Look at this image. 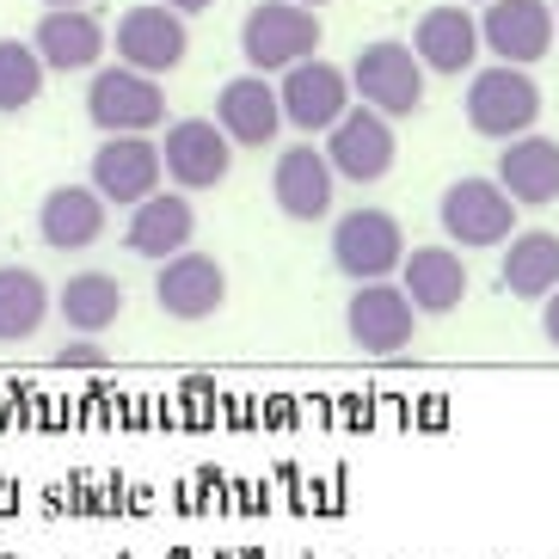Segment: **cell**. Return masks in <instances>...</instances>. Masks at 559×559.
<instances>
[{
  "label": "cell",
  "mask_w": 559,
  "mask_h": 559,
  "mask_svg": "<svg viewBox=\"0 0 559 559\" xmlns=\"http://www.w3.org/2000/svg\"><path fill=\"white\" fill-rule=\"evenodd\" d=\"M326 160L345 185H381L400 160L394 117L369 111V105H350V111L326 130Z\"/></svg>",
  "instance_id": "obj_10"
},
{
  "label": "cell",
  "mask_w": 559,
  "mask_h": 559,
  "mask_svg": "<svg viewBox=\"0 0 559 559\" xmlns=\"http://www.w3.org/2000/svg\"><path fill=\"white\" fill-rule=\"evenodd\" d=\"M56 313L68 320V332L81 338H99L123 320V283L111 271H74V277L56 289Z\"/></svg>",
  "instance_id": "obj_24"
},
{
  "label": "cell",
  "mask_w": 559,
  "mask_h": 559,
  "mask_svg": "<svg viewBox=\"0 0 559 559\" xmlns=\"http://www.w3.org/2000/svg\"><path fill=\"white\" fill-rule=\"evenodd\" d=\"M86 123L99 135H154L166 123V86L142 68H93L86 81Z\"/></svg>",
  "instance_id": "obj_1"
},
{
  "label": "cell",
  "mask_w": 559,
  "mask_h": 559,
  "mask_svg": "<svg viewBox=\"0 0 559 559\" xmlns=\"http://www.w3.org/2000/svg\"><path fill=\"white\" fill-rule=\"evenodd\" d=\"M105 222H111V203L93 185H56L37 203V240L50 252H93L105 240Z\"/></svg>",
  "instance_id": "obj_18"
},
{
  "label": "cell",
  "mask_w": 559,
  "mask_h": 559,
  "mask_svg": "<svg viewBox=\"0 0 559 559\" xmlns=\"http://www.w3.org/2000/svg\"><path fill=\"white\" fill-rule=\"evenodd\" d=\"M160 166L173 191L198 198L234 173V142L222 135L215 117H173V123H160Z\"/></svg>",
  "instance_id": "obj_6"
},
{
  "label": "cell",
  "mask_w": 559,
  "mask_h": 559,
  "mask_svg": "<svg viewBox=\"0 0 559 559\" xmlns=\"http://www.w3.org/2000/svg\"><path fill=\"white\" fill-rule=\"evenodd\" d=\"M498 185L510 191L516 210H547L559 203V142L542 130H523L498 142Z\"/></svg>",
  "instance_id": "obj_19"
},
{
  "label": "cell",
  "mask_w": 559,
  "mask_h": 559,
  "mask_svg": "<svg viewBox=\"0 0 559 559\" xmlns=\"http://www.w3.org/2000/svg\"><path fill=\"white\" fill-rule=\"evenodd\" d=\"M461 111H467L474 135H486V142H510V135H523V130L542 123V86H535L528 68H510V62L474 68Z\"/></svg>",
  "instance_id": "obj_3"
},
{
  "label": "cell",
  "mask_w": 559,
  "mask_h": 559,
  "mask_svg": "<svg viewBox=\"0 0 559 559\" xmlns=\"http://www.w3.org/2000/svg\"><path fill=\"white\" fill-rule=\"evenodd\" d=\"M345 74H350V99L381 111V117H412L425 105V81H430L406 37H376V44H362Z\"/></svg>",
  "instance_id": "obj_2"
},
{
  "label": "cell",
  "mask_w": 559,
  "mask_h": 559,
  "mask_svg": "<svg viewBox=\"0 0 559 559\" xmlns=\"http://www.w3.org/2000/svg\"><path fill=\"white\" fill-rule=\"evenodd\" d=\"M86 185L111 210H135L142 198H154L166 185L160 142L154 135H105L99 148H93V160H86Z\"/></svg>",
  "instance_id": "obj_9"
},
{
  "label": "cell",
  "mask_w": 559,
  "mask_h": 559,
  "mask_svg": "<svg viewBox=\"0 0 559 559\" xmlns=\"http://www.w3.org/2000/svg\"><path fill=\"white\" fill-rule=\"evenodd\" d=\"M345 326H350V345L362 357H400L418 338V308L406 301V289L394 277H376V283H357L350 289Z\"/></svg>",
  "instance_id": "obj_12"
},
{
  "label": "cell",
  "mask_w": 559,
  "mask_h": 559,
  "mask_svg": "<svg viewBox=\"0 0 559 559\" xmlns=\"http://www.w3.org/2000/svg\"><path fill=\"white\" fill-rule=\"evenodd\" d=\"M37 7H86V0H37Z\"/></svg>",
  "instance_id": "obj_30"
},
{
  "label": "cell",
  "mask_w": 559,
  "mask_h": 559,
  "mask_svg": "<svg viewBox=\"0 0 559 559\" xmlns=\"http://www.w3.org/2000/svg\"><path fill=\"white\" fill-rule=\"evenodd\" d=\"M44 81H50V68L32 50V37H0V117L32 111Z\"/></svg>",
  "instance_id": "obj_26"
},
{
  "label": "cell",
  "mask_w": 559,
  "mask_h": 559,
  "mask_svg": "<svg viewBox=\"0 0 559 559\" xmlns=\"http://www.w3.org/2000/svg\"><path fill=\"white\" fill-rule=\"evenodd\" d=\"M215 123L228 135L234 148H271L283 135V105H277V86L264 74H234L222 93H215Z\"/></svg>",
  "instance_id": "obj_21"
},
{
  "label": "cell",
  "mask_w": 559,
  "mask_h": 559,
  "mask_svg": "<svg viewBox=\"0 0 559 559\" xmlns=\"http://www.w3.org/2000/svg\"><path fill=\"white\" fill-rule=\"evenodd\" d=\"M301 7H313V13H320V7H332V0H301Z\"/></svg>",
  "instance_id": "obj_31"
},
{
  "label": "cell",
  "mask_w": 559,
  "mask_h": 559,
  "mask_svg": "<svg viewBox=\"0 0 559 559\" xmlns=\"http://www.w3.org/2000/svg\"><path fill=\"white\" fill-rule=\"evenodd\" d=\"M277 105H283V130L326 135L350 111V74L338 62H326V56H301L296 68H283Z\"/></svg>",
  "instance_id": "obj_7"
},
{
  "label": "cell",
  "mask_w": 559,
  "mask_h": 559,
  "mask_svg": "<svg viewBox=\"0 0 559 559\" xmlns=\"http://www.w3.org/2000/svg\"><path fill=\"white\" fill-rule=\"evenodd\" d=\"M222 301H228V271H222V259H210V252H198V247L160 259V271H154V308H160L166 320L198 326V320H215V313H222Z\"/></svg>",
  "instance_id": "obj_13"
},
{
  "label": "cell",
  "mask_w": 559,
  "mask_h": 559,
  "mask_svg": "<svg viewBox=\"0 0 559 559\" xmlns=\"http://www.w3.org/2000/svg\"><path fill=\"white\" fill-rule=\"evenodd\" d=\"M479 50L510 68H535L554 50V7L547 0H486L479 7Z\"/></svg>",
  "instance_id": "obj_14"
},
{
  "label": "cell",
  "mask_w": 559,
  "mask_h": 559,
  "mask_svg": "<svg viewBox=\"0 0 559 559\" xmlns=\"http://www.w3.org/2000/svg\"><path fill=\"white\" fill-rule=\"evenodd\" d=\"M542 332H547V345L559 350V289H547V296H542Z\"/></svg>",
  "instance_id": "obj_28"
},
{
  "label": "cell",
  "mask_w": 559,
  "mask_h": 559,
  "mask_svg": "<svg viewBox=\"0 0 559 559\" xmlns=\"http://www.w3.org/2000/svg\"><path fill=\"white\" fill-rule=\"evenodd\" d=\"M240 56L252 74H283L301 56H320V13L301 0H259L240 25Z\"/></svg>",
  "instance_id": "obj_4"
},
{
  "label": "cell",
  "mask_w": 559,
  "mask_h": 559,
  "mask_svg": "<svg viewBox=\"0 0 559 559\" xmlns=\"http://www.w3.org/2000/svg\"><path fill=\"white\" fill-rule=\"evenodd\" d=\"M56 296L50 283L37 277V271H25V264H0V345H25V338H37L44 332V320H50Z\"/></svg>",
  "instance_id": "obj_25"
},
{
  "label": "cell",
  "mask_w": 559,
  "mask_h": 559,
  "mask_svg": "<svg viewBox=\"0 0 559 559\" xmlns=\"http://www.w3.org/2000/svg\"><path fill=\"white\" fill-rule=\"evenodd\" d=\"M437 222H443L449 247L461 252H486V247H504L510 234H516V203L498 179H455L437 198Z\"/></svg>",
  "instance_id": "obj_5"
},
{
  "label": "cell",
  "mask_w": 559,
  "mask_h": 559,
  "mask_svg": "<svg viewBox=\"0 0 559 559\" xmlns=\"http://www.w3.org/2000/svg\"><path fill=\"white\" fill-rule=\"evenodd\" d=\"M105 362H111V357H105V345H93V338H81V332L56 350V369H105Z\"/></svg>",
  "instance_id": "obj_27"
},
{
  "label": "cell",
  "mask_w": 559,
  "mask_h": 559,
  "mask_svg": "<svg viewBox=\"0 0 559 559\" xmlns=\"http://www.w3.org/2000/svg\"><path fill=\"white\" fill-rule=\"evenodd\" d=\"M111 50L123 68H142V74H173V68L191 56V19L148 0V7H130V13L111 25Z\"/></svg>",
  "instance_id": "obj_11"
},
{
  "label": "cell",
  "mask_w": 559,
  "mask_h": 559,
  "mask_svg": "<svg viewBox=\"0 0 559 559\" xmlns=\"http://www.w3.org/2000/svg\"><path fill=\"white\" fill-rule=\"evenodd\" d=\"M461 7H486V0H461Z\"/></svg>",
  "instance_id": "obj_33"
},
{
  "label": "cell",
  "mask_w": 559,
  "mask_h": 559,
  "mask_svg": "<svg viewBox=\"0 0 559 559\" xmlns=\"http://www.w3.org/2000/svg\"><path fill=\"white\" fill-rule=\"evenodd\" d=\"M498 283L516 301H542L547 289H559V234H547V228L510 234L504 259H498Z\"/></svg>",
  "instance_id": "obj_23"
},
{
  "label": "cell",
  "mask_w": 559,
  "mask_h": 559,
  "mask_svg": "<svg viewBox=\"0 0 559 559\" xmlns=\"http://www.w3.org/2000/svg\"><path fill=\"white\" fill-rule=\"evenodd\" d=\"M554 37H559V0H554Z\"/></svg>",
  "instance_id": "obj_32"
},
{
  "label": "cell",
  "mask_w": 559,
  "mask_h": 559,
  "mask_svg": "<svg viewBox=\"0 0 559 559\" xmlns=\"http://www.w3.org/2000/svg\"><path fill=\"white\" fill-rule=\"evenodd\" d=\"M332 198H338V173H332L326 148H313L308 135L289 142L271 166V203H277L289 222H326Z\"/></svg>",
  "instance_id": "obj_15"
},
{
  "label": "cell",
  "mask_w": 559,
  "mask_h": 559,
  "mask_svg": "<svg viewBox=\"0 0 559 559\" xmlns=\"http://www.w3.org/2000/svg\"><path fill=\"white\" fill-rule=\"evenodd\" d=\"M198 240V210H191V198L185 191H154V198H142L130 210V222H123V247L135 252V259H173V252H185Z\"/></svg>",
  "instance_id": "obj_20"
},
{
  "label": "cell",
  "mask_w": 559,
  "mask_h": 559,
  "mask_svg": "<svg viewBox=\"0 0 559 559\" xmlns=\"http://www.w3.org/2000/svg\"><path fill=\"white\" fill-rule=\"evenodd\" d=\"M400 259H406V234L388 210H345L332 222V271L350 283H376V277H394Z\"/></svg>",
  "instance_id": "obj_8"
},
{
  "label": "cell",
  "mask_w": 559,
  "mask_h": 559,
  "mask_svg": "<svg viewBox=\"0 0 559 559\" xmlns=\"http://www.w3.org/2000/svg\"><path fill=\"white\" fill-rule=\"evenodd\" d=\"M160 7H173V13H185V19H198V13H210L215 0H160Z\"/></svg>",
  "instance_id": "obj_29"
},
{
  "label": "cell",
  "mask_w": 559,
  "mask_h": 559,
  "mask_svg": "<svg viewBox=\"0 0 559 559\" xmlns=\"http://www.w3.org/2000/svg\"><path fill=\"white\" fill-rule=\"evenodd\" d=\"M400 289L418 313H455L467 301V259L461 247H412L400 259Z\"/></svg>",
  "instance_id": "obj_22"
},
{
  "label": "cell",
  "mask_w": 559,
  "mask_h": 559,
  "mask_svg": "<svg viewBox=\"0 0 559 559\" xmlns=\"http://www.w3.org/2000/svg\"><path fill=\"white\" fill-rule=\"evenodd\" d=\"M32 50L50 74H93L111 50V32L93 19V7H44V19L32 25Z\"/></svg>",
  "instance_id": "obj_16"
},
{
  "label": "cell",
  "mask_w": 559,
  "mask_h": 559,
  "mask_svg": "<svg viewBox=\"0 0 559 559\" xmlns=\"http://www.w3.org/2000/svg\"><path fill=\"white\" fill-rule=\"evenodd\" d=\"M412 56L425 62V74H474L479 62V13H467L461 0L425 7L412 25Z\"/></svg>",
  "instance_id": "obj_17"
}]
</instances>
